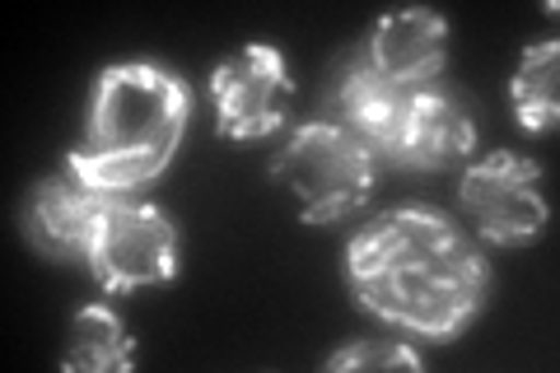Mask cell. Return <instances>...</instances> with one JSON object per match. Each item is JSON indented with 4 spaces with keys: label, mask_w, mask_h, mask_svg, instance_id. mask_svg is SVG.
Returning <instances> with one entry per match:
<instances>
[{
    "label": "cell",
    "mask_w": 560,
    "mask_h": 373,
    "mask_svg": "<svg viewBox=\"0 0 560 373\" xmlns=\"http://www.w3.org/2000/svg\"><path fill=\"white\" fill-rule=\"evenodd\" d=\"M346 285L378 323L425 341H453L477 323L490 290V266L448 215L425 206H397L350 238Z\"/></svg>",
    "instance_id": "cell-1"
},
{
    "label": "cell",
    "mask_w": 560,
    "mask_h": 373,
    "mask_svg": "<svg viewBox=\"0 0 560 373\" xmlns=\"http://www.w3.org/2000/svg\"><path fill=\"white\" fill-rule=\"evenodd\" d=\"M191 117V94L183 75L150 61L108 66L94 80L90 113H84V140L70 150L66 164L94 191L131 197L150 187L173 154H178Z\"/></svg>",
    "instance_id": "cell-2"
},
{
    "label": "cell",
    "mask_w": 560,
    "mask_h": 373,
    "mask_svg": "<svg viewBox=\"0 0 560 373\" xmlns=\"http://www.w3.org/2000/svg\"><path fill=\"white\" fill-rule=\"evenodd\" d=\"M271 173L300 197L304 224H337L374 197L378 159L331 121H304L271 159Z\"/></svg>",
    "instance_id": "cell-3"
},
{
    "label": "cell",
    "mask_w": 560,
    "mask_h": 373,
    "mask_svg": "<svg viewBox=\"0 0 560 373\" xmlns=\"http://www.w3.org/2000/svg\"><path fill=\"white\" fill-rule=\"evenodd\" d=\"M84 266L108 294L168 285L178 276V224L150 201L113 197L94 229Z\"/></svg>",
    "instance_id": "cell-4"
},
{
    "label": "cell",
    "mask_w": 560,
    "mask_h": 373,
    "mask_svg": "<svg viewBox=\"0 0 560 373\" xmlns=\"http://www.w3.org/2000/svg\"><path fill=\"white\" fill-rule=\"evenodd\" d=\"M458 201L477 224V234L504 247L541 238V229L551 220V206L541 197V168L510 150H495L481 164H471L463 173Z\"/></svg>",
    "instance_id": "cell-5"
},
{
    "label": "cell",
    "mask_w": 560,
    "mask_h": 373,
    "mask_svg": "<svg viewBox=\"0 0 560 373\" xmlns=\"http://www.w3.org/2000/svg\"><path fill=\"white\" fill-rule=\"evenodd\" d=\"M210 94H215L220 136L261 140L290 117L294 80L285 70V57H280L271 43H248L215 66Z\"/></svg>",
    "instance_id": "cell-6"
},
{
    "label": "cell",
    "mask_w": 560,
    "mask_h": 373,
    "mask_svg": "<svg viewBox=\"0 0 560 373\" xmlns=\"http://www.w3.org/2000/svg\"><path fill=\"white\" fill-rule=\"evenodd\" d=\"M327 121L355 136L374 159L397 164L401 136H407V113H411V89H397L364 61V51H350L337 66L327 84Z\"/></svg>",
    "instance_id": "cell-7"
},
{
    "label": "cell",
    "mask_w": 560,
    "mask_h": 373,
    "mask_svg": "<svg viewBox=\"0 0 560 373\" xmlns=\"http://www.w3.org/2000/svg\"><path fill=\"white\" fill-rule=\"evenodd\" d=\"M108 201V191H94L75 168L61 164V173H51L33 187L24 206V234L51 261H84Z\"/></svg>",
    "instance_id": "cell-8"
},
{
    "label": "cell",
    "mask_w": 560,
    "mask_h": 373,
    "mask_svg": "<svg viewBox=\"0 0 560 373\" xmlns=\"http://www.w3.org/2000/svg\"><path fill=\"white\" fill-rule=\"evenodd\" d=\"M364 61L397 89H425L448 61V24L434 10H393L364 38Z\"/></svg>",
    "instance_id": "cell-9"
},
{
    "label": "cell",
    "mask_w": 560,
    "mask_h": 373,
    "mask_svg": "<svg viewBox=\"0 0 560 373\" xmlns=\"http://www.w3.org/2000/svg\"><path fill=\"white\" fill-rule=\"evenodd\" d=\"M477 145V127L458 98L434 80L425 89H411V113H407V136H401V168H448L463 164Z\"/></svg>",
    "instance_id": "cell-10"
},
{
    "label": "cell",
    "mask_w": 560,
    "mask_h": 373,
    "mask_svg": "<svg viewBox=\"0 0 560 373\" xmlns=\"http://www.w3.org/2000/svg\"><path fill=\"white\" fill-rule=\"evenodd\" d=\"M131 364H136V341L108 304H84L70 317V346L61 354V369L103 373V369H131Z\"/></svg>",
    "instance_id": "cell-11"
},
{
    "label": "cell",
    "mask_w": 560,
    "mask_h": 373,
    "mask_svg": "<svg viewBox=\"0 0 560 373\" xmlns=\"http://www.w3.org/2000/svg\"><path fill=\"white\" fill-rule=\"evenodd\" d=\"M510 98H514V113H518V127L523 131H556V117H560V43H533L523 51V66L518 75L510 80Z\"/></svg>",
    "instance_id": "cell-12"
},
{
    "label": "cell",
    "mask_w": 560,
    "mask_h": 373,
    "mask_svg": "<svg viewBox=\"0 0 560 373\" xmlns=\"http://www.w3.org/2000/svg\"><path fill=\"white\" fill-rule=\"evenodd\" d=\"M327 373H346V369H420V354L411 346H401V341H350L341 346L331 360L323 364Z\"/></svg>",
    "instance_id": "cell-13"
}]
</instances>
